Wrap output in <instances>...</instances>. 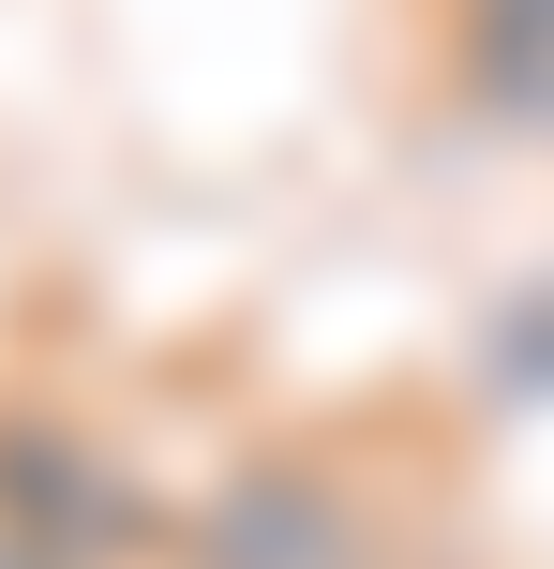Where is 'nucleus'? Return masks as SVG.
<instances>
[{
    "instance_id": "3",
    "label": "nucleus",
    "mask_w": 554,
    "mask_h": 569,
    "mask_svg": "<svg viewBox=\"0 0 554 569\" xmlns=\"http://www.w3.org/2000/svg\"><path fill=\"white\" fill-rule=\"evenodd\" d=\"M480 390H495V405H554V284H510V300H495Z\"/></svg>"
},
{
    "instance_id": "2",
    "label": "nucleus",
    "mask_w": 554,
    "mask_h": 569,
    "mask_svg": "<svg viewBox=\"0 0 554 569\" xmlns=\"http://www.w3.org/2000/svg\"><path fill=\"white\" fill-rule=\"evenodd\" d=\"M0 525L46 569H165V495L75 405H30V390H0Z\"/></svg>"
},
{
    "instance_id": "1",
    "label": "nucleus",
    "mask_w": 554,
    "mask_h": 569,
    "mask_svg": "<svg viewBox=\"0 0 554 569\" xmlns=\"http://www.w3.org/2000/svg\"><path fill=\"white\" fill-rule=\"evenodd\" d=\"M165 569H390V525L345 450L285 435L240 450L210 495H165Z\"/></svg>"
},
{
    "instance_id": "5",
    "label": "nucleus",
    "mask_w": 554,
    "mask_h": 569,
    "mask_svg": "<svg viewBox=\"0 0 554 569\" xmlns=\"http://www.w3.org/2000/svg\"><path fill=\"white\" fill-rule=\"evenodd\" d=\"M0 569H46V555H30V540H16V525H0Z\"/></svg>"
},
{
    "instance_id": "4",
    "label": "nucleus",
    "mask_w": 554,
    "mask_h": 569,
    "mask_svg": "<svg viewBox=\"0 0 554 569\" xmlns=\"http://www.w3.org/2000/svg\"><path fill=\"white\" fill-rule=\"evenodd\" d=\"M435 16H450V30H465V16H510V0H435Z\"/></svg>"
}]
</instances>
